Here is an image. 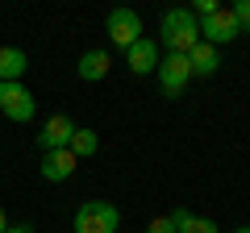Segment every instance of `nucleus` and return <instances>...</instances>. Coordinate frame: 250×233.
Returning a JSON list of instances; mask_svg holds the SVG:
<instances>
[{
    "mask_svg": "<svg viewBox=\"0 0 250 233\" xmlns=\"http://www.w3.org/2000/svg\"><path fill=\"white\" fill-rule=\"evenodd\" d=\"M159 34H163L167 54H188L200 42V21L192 17V9H167L159 21Z\"/></svg>",
    "mask_w": 250,
    "mask_h": 233,
    "instance_id": "nucleus-1",
    "label": "nucleus"
},
{
    "mask_svg": "<svg viewBox=\"0 0 250 233\" xmlns=\"http://www.w3.org/2000/svg\"><path fill=\"white\" fill-rule=\"evenodd\" d=\"M121 229V213L108 200H83L75 208V233H117Z\"/></svg>",
    "mask_w": 250,
    "mask_h": 233,
    "instance_id": "nucleus-2",
    "label": "nucleus"
},
{
    "mask_svg": "<svg viewBox=\"0 0 250 233\" xmlns=\"http://www.w3.org/2000/svg\"><path fill=\"white\" fill-rule=\"evenodd\" d=\"M159 92L167 100L184 96V88L192 83V63H188V54H167V58H159Z\"/></svg>",
    "mask_w": 250,
    "mask_h": 233,
    "instance_id": "nucleus-3",
    "label": "nucleus"
},
{
    "mask_svg": "<svg viewBox=\"0 0 250 233\" xmlns=\"http://www.w3.org/2000/svg\"><path fill=\"white\" fill-rule=\"evenodd\" d=\"M0 113L9 116V121H17V125H29L34 113H38L34 92L25 83H0Z\"/></svg>",
    "mask_w": 250,
    "mask_h": 233,
    "instance_id": "nucleus-4",
    "label": "nucleus"
},
{
    "mask_svg": "<svg viewBox=\"0 0 250 233\" xmlns=\"http://www.w3.org/2000/svg\"><path fill=\"white\" fill-rule=\"evenodd\" d=\"M238 34H242V25H238V17H233V9H225V4L200 21V42H208V46H225Z\"/></svg>",
    "mask_w": 250,
    "mask_h": 233,
    "instance_id": "nucleus-5",
    "label": "nucleus"
},
{
    "mask_svg": "<svg viewBox=\"0 0 250 233\" xmlns=\"http://www.w3.org/2000/svg\"><path fill=\"white\" fill-rule=\"evenodd\" d=\"M138 38H142V17L134 9H113L108 13V42L117 50H129Z\"/></svg>",
    "mask_w": 250,
    "mask_h": 233,
    "instance_id": "nucleus-6",
    "label": "nucleus"
},
{
    "mask_svg": "<svg viewBox=\"0 0 250 233\" xmlns=\"http://www.w3.org/2000/svg\"><path fill=\"white\" fill-rule=\"evenodd\" d=\"M71 134H75V121H71L67 113L46 116L42 134H38V150H42V154H50V150H67V146H71Z\"/></svg>",
    "mask_w": 250,
    "mask_h": 233,
    "instance_id": "nucleus-7",
    "label": "nucleus"
},
{
    "mask_svg": "<svg viewBox=\"0 0 250 233\" xmlns=\"http://www.w3.org/2000/svg\"><path fill=\"white\" fill-rule=\"evenodd\" d=\"M125 63H129V71H134V75H154V71H159V42L138 38V42L125 50Z\"/></svg>",
    "mask_w": 250,
    "mask_h": 233,
    "instance_id": "nucleus-8",
    "label": "nucleus"
},
{
    "mask_svg": "<svg viewBox=\"0 0 250 233\" xmlns=\"http://www.w3.org/2000/svg\"><path fill=\"white\" fill-rule=\"evenodd\" d=\"M75 154L71 150H50V154H42V179L46 183H67L75 175Z\"/></svg>",
    "mask_w": 250,
    "mask_h": 233,
    "instance_id": "nucleus-9",
    "label": "nucleus"
},
{
    "mask_svg": "<svg viewBox=\"0 0 250 233\" xmlns=\"http://www.w3.org/2000/svg\"><path fill=\"white\" fill-rule=\"evenodd\" d=\"M188 63H192V79H208V75H217V67H221V50L208 42H196L192 50H188Z\"/></svg>",
    "mask_w": 250,
    "mask_h": 233,
    "instance_id": "nucleus-10",
    "label": "nucleus"
},
{
    "mask_svg": "<svg viewBox=\"0 0 250 233\" xmlns=\"http://www.w3.org/2000/svg\"><path fill=\"white\" fill-rule=\"evenodd\" d=\"M108 67H113V58H108V50H88L80 58V63H75V75H80L83 83H100L108 75Z\"/></svg>",
    "mask_w": 250,
    "mask_h": 233,
    "instance_id": "nucleus-11",
    "label": "nucleus"
},
{
    "mask_svg": "<svg viewBox=\"0 0 250 233\" xmlns=\"http://www.w3.org/2000/svg\"><path fill=\"white\" fill-rule=\"evenodd\" d=\"M25 67H29L25 50H17V46H0V83H21Z\"/></svg>",
    "mask_w": 250,
    "mask_h": 233,
    "instance_id": "nucleus-12",
    "label": "nucleus"
},
{
    "mask_svg": "<svg viewBox=\"0 0 250 233\" xmlns=\"http://www.w3.org/2000/svg\"><path fill=\"white\" fill-rule=\"evenodd\" d=\"M167 216H171V225H175V233H221L213 216H196V213H188V208H175V213H167Z\"/></svg>",
    "mask_w": 250,
    "mask_h": 233,
    "instance_id": "nucleus-13",
    "label": "nucleus"
},
{
    "mask_svg": "<svg viewBox=\"0 0 250 233\" xmlns=\"http://www.w3.org/2000/svg\"><path fill=\"white\" fill-rule=\"evenodd\" d=\"M67 150H71L75 158H92V154L100 150V137H96V129H88V125H75L71 146H67Z\"/></svg>",
    "mask_w": 250,
    "mask_h": 233,
    "instance_id": "nucleus-14",
    "label": "nucleus"
},
{
    "mask_svg": "<svg viewBox=\"0 0 250 233\" xmlns=\"http://www.w3.org/2000/svg\"><path fill=\"white\" fill-rule=\"evenodd\" d=\"M229 9H233V17H238V25L250 29V0H238V4H229Z\"/></svg>",
    "mask_w": 250,
    "mask_h": 233,
    "instance_id": "nucleus-15",
    "label": "nucleus"
},
{
    "mask_svg": "<svg viewBox=\"0 0 250 233\" xmlns=\"http://www.w3.org/2000/svg\"><path fill=\"white\" fill-rule=\"evenodd\" d=\"M146 233H175V225H171V216H154V221L146 225Z\"/></svg>",
    "mask_w": 250,
    "mask_h": 233,
    "instance_id": "nucleus-16",
    "label": "nucleus"
},
{
    "mask_svg": "<svg viewBox=\"0 0 250 233\" xmlns=\"http://www.w3.org/2000/svg\"><path fill=\"white\" fill-rule=\"evenodd\" d=\"M4 233H34V225H25V221H21V225H9Z\"/></svg>",
    "mask_w": 250,
    "mask_h": 233,
    "instance_id": "nucleus-17",
    "label": "nucleus"
},
{
    "mask_svg": "<svg viewBox=\"0 0 250 233\" xmlns=\"http://www.w3.org/2000/svg\"><path fill=\"white\" fill-rule=\"evenodd\" d=\"M4 229H9V216H4V208H0V233H4Z\"/></svg>",
    "mask_w": 250,
    "mask_h": 233,
    "instance_id": "nucleus-18",
    "label": "nucleus"
},
{
    "mask_svg": "<svg viewBox=\"0 0 250 233\" xmlns=\"http://www.w3.org/2000/svg\"><path fill=\"white\" fill-rule=\"evenodd\" d=\"M233 233H250V225H238V229H233Z\"/></svg>",
    "mask_w": 250,
    "mask_h": 233,
    "instance_id": "nucleus-19",
    "label": "nucleus"
}]
</instances>
